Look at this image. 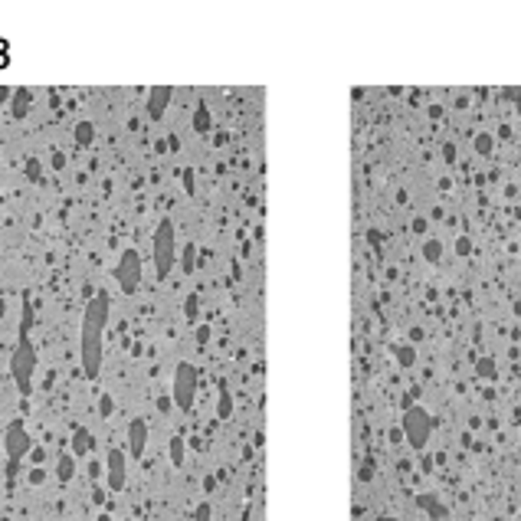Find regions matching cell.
I'll list each match as a JSON object with an SVG mask.
<instances>
[{
  "instance_id": "cell-1",
  "label": "cell",
  "mask_w": 521,
  "mask_h": 521,
  "mask_svg": "<svg viewBox=\"0 0 521 521\" xmlns=\"http://www.w3.org/2000/svg\"><path fill=\"white\" fill-rule=\"evenodd\" d=\"M105 322H108V295L89 298L86 312H82V335H79V358L86 377H99L102 371V344H105Z\"/></svg>"
},
{
  "instance_id": "cell-2",
  "label": "cell",
  "mask_w": 521,
  "mask_h": 521,
  "mask_svg": "<svg viewBox=\"0 0 521 521\" xmlns=\"http://www.w3.org/2000/svg\"><path fill=\"white\" fill-rule=\"evenodd\" d=\"M30 328H33V305L23 302V315H20V338L10 354V374L16 380V390L27 397L33 390V371H36V348L30 341Z\"/></svg>"
},
{
  "instance_id": "cell-3",
  "label": "cell",
  "mask_w": 521,
  "mask_h": 521,
  "mask_svg": "<svg viewBox=\"0 0 521 521\" xmlns=\"http://www.w3.org/2000/svg\"><path fill=\"white\" fill-rule=\"evenodd\" d=\"M174 256H178V239H174V223L161 220L154 230V269H158V279H167V272L174 266Z\"/></svg>"
},
{
  "instance_id": "cell-4",
  "label": "cell",
  "mask_w": 521,
  "mask_h": 521,
  "mask_svg": "<svg viewBox=\"0 0 521 521\" xmlns=\"http://www.w3.org/2000/svg\"><path fill=\"white\" fill-rule=\"evenodd\" d=\"M171 397L180 410H191L197 400V367L194 364H178L174 371V387H171Z\"/></svg>"
},
{
  "instance_id": "cell-5",
  "label": "cell",
  "mask_w": 521,
  "mask_h": 521,
  "mask_svg": "<svg viewBox=\"0 0 521 521\" xmlns=\"http://www.w3.org/2000/svg\"><path fill=\"white\" fill-rule=\"evenodd\" d=\"M33 449V436L27 433L23 420H10V426L3 430V452L10 456V462H20Z\"/></svg>"
},
{
  "instance_id": "cell-6",
  "label": "cell",
  "mask_w": 521,
  "mask_h": 521,
  "mask_svg": "<svg viewBox=\"0 0 521 521\" xmlns=\"http://www.w3.org/2000/svg\"><path fill=\"white\" fill-rule=\"evenodd\" d=\"M115 279H119V289L125 295L138 292V285H141V256H138V250H125L121 253L119 266H115Z\"/></svg>"
},
{
  "instance_id": "cell-7",
  "label": "cell",
  "mask_w": 521,
  "mask_h": 521,
  "mask_svg": "<svg viewBox=\"0 0 521 521\" xmlns=\"http://www.w3.org/2000/svg\"><path fill=\"white\" fill-rule=\"evenodd\" d=\"M125 476H128V456L125 449H108V459H105V482L112 492L125 489Z\"/></svg>"
},
{
  "instance_id": "cell-8",
  "label": "cell",
  "mask_w": 521,
  "mask_h": 521,
  "mask_svg": "<svg viewBox=\"0 0 521 521\" xmlns=\"http://www.w3.org/2000/svg\"><path fill=\"white\" fill-rule=\"evenodd\" d=\"M403 426H407V439L413 443V446H423L426 443V430H430V420L423 410H410L407 420H403Z\"/></svg>"
},
{
  "instance_id": "cell-9",
  "label": "cell",
  "mask_w": 521,
  "mask_h": 521,
  "mask_svg": "<svg viewBox=\"0 0 521 521\" xmlns=\"http://www.w3.org/2000/svg\"><path fill=\"white\" fill-rule=\"evenodd\" d=\"M145 443H148V423L145 420H132L128 423V449H132V459L145 456Z\"/></svg>"
},
{
  "instance_id": "cell-10",
  "label": "cell",
  "mask_w": 521,
  "mask_h": 521,
  "mask_svg": "<svg viewBox=\"0 0 521 521\" xmlns=\"http://www.w3.org/2000/svg\"><path fill=\"white\" fill-rule=\"evenodd\" d=\"M171 95H174L171 86H154V89L148 92V115L151 119H161L164 108H167V102H171Z\"/></svg>"
},
{
  "instance_id": "cell-11",
  "label": "cell",
  "mask_w": 521,
  "mask_h": 521,
  "mask_svg": "<svg viewBox=\"0 0 521 521\" xmlns=\"http://www.w3.org/2000/svg\"><path fill=\"white\" fill-rule=\"evenodd\" d=\"M89 449H92V436H89V430H82V426H79V430L73 433V459H75V456H86Z\"/></svg>"
},
{
  "instance_id": "cell-12",
  "label": "cell",
  "mask_w": 521,
  "mask_h": 521,
  "mask_svg": "<svg viewBox=\"0 0 521 521\" xmlns=\"http://www.w3.org/2000/svg\"><path fill=\"white\" fill-rule=\"evenodd\" d=\"M75 472V459L73 456H60V462H56V476H60V482H69Z\"/></svg>"
},
{
  "instance_id": "cell-13",
  "label": "cell",
  "mask_w": 521,
  "mask_h": 521,
  "mask_svg": "<svg viewBox=\"0 0 521 521\" xmlns=\"http://www.w3.org/2000/svg\"><path fill=\"white\" fill-rule=\"evenodd\" d=\"M75 145L79 148H89L92 145V121H79L75 125Z\"/></svg>"
},
{
  "instance_id": "cell-14",
  "label": "cell",
  "mask_w": 521,
  "mask_h": 521,
  "mask_svg": "<svg viewBox=\"0 0 521 521\" xmlns=\"http://www.w3.org/2000/svg\"><path fill=\"white\" fill-rule=\"evenodd\" d=\"M27 105H30V92H27V89H14V119H23Z\"/></svg>"
},
{
  "instance_id": "cell-15",
  "label": "cell",
  "mask_w": 521,
  "mask_h": 521,
  "mask_svg": "<svg viewBox=\"0 0 521 521\" xmlns=\"http://www.w3.org/2000/svg\"><path fill=\"white\" fill-rule=\"evenodd\" d=\"M194 128H197V132H200V134H207V132H210V112H207V105H204V102L197 105V115H194Z\"/></svg>"
},
{
  "instance_id": "cell-16",
  "label": "cell",
  "mask_w": 521,
  "mask_h": 521,
  "mask_svg": "<svg viewBox=\"0 0 521 521\" xmlns=\"http://www.w3.org/2000/svg\"><path fill=\"white\" fill-rule=\"evenodd\" d=\"M230 413H233V397H230V390H223V393H220V407H217V417L226 420Z\"/></svg>"
},
{
  "instance_id": "cell-17",
  "label": "cell",
  "mask_w": 521,
  "mask_h": 521,
  "mask_svg": "<svg viewBox=\"0 0 521 521\" xmlns=\"http://www.w3.org/2000/svg\"><path fill=\"white\" fill-rule=\"evenodd\" d=\"M171 462H174V465H184V439H180V436L171 439Z\"/></svg>"
},
{
  "instance_id": "cell-18",
  "label": "cell",
  "mask_w": 521,
  "mask_h": 521,
  "mask_svg": "<svg viewBox=\"0 0 521 521\" xmlns=\"http://www.w3.org/2000/svg\"><path fill=\"white\" fill-rule=\"evenodd\" d=\"M99 413H102V417H112V413H115V403H112V397H108V393L99 400Z\"/></svg>"
},
{
  "instance_id": "cell-19",
  "label": "cell",
  "mask_w": 521,
  "mask_h": 521,
  "mask_svg": "<svg viewBox=\"0 0 521 521\" xmlns=\"http://www.w3.org/2000/svg\"><path fill=\"white\" fill-rule=\"evenodd\" d=\"M194 269V246H184V272Z\"/></svg>"
},
{
  "instance_id": "cell-20",
  "label": "cell",
  "mask_w": 521,
  "mask_h": 521,
  "mask_svg": "<svg viewBox=\"0 0 521 521\" xmlns=\"http://www.w3.org/2000/svg\"><path fill=\"white\" fill-rule=\"evenodd\" d=\"M27 174H30V180H40V164H36V161H27Z\"/></svg>"
},
{
  "instance_id": "cell-21",
  "label": "cell",
  "mask_w": 521,
  "mask_h": 521,
  "mask_svg": "<svg viewBox=\"0 0 521 521\" xmlns=\"http://www.w3.org/2000/svg\"><path fill=\"white\" fill-rule=\"evenodd\" d=\"M426 256H430V259H439V243H436V239L426 243Z\"/></svg>"
},
{
  "instance_id": "cell-22",
  "label": "cell",
  "mask_w": 521,
  "mask_h": 521,
  "mask_svg": "<svg viewBox=\"0 0 521 521\" xmlns=\"http://www.w3.org/2000/svg\"><path fill=\"white\" fill-rule=\"evenodd\" d=\"M89 476H92V478L102 476V462H89Z\"/></svg>"
},
{
  "instance_id": "cell-23",
  "label": "cell",
  "mask_w": 521,
  "mask_h": 521,
  "mask_svg": "<svg viewBox=\"0 0 521 521\" xmlns=\"http://www.w3.org/2000/svg\"><path fill=\"white\" fill-rule=\"evenodd\" d=\"M197 521H210V505H200V508H197Z\"/></svg>"
},
{
  "instance_id": "cell-24",
  "label": "cell",
  "mask_w": 521,
  "mask_h": 521,
  "mask_svg": "<svg viewBox=\"0 0 521 521\" xmlns=\"http://www.w3.org/2000/svg\"><path fill=\"white\" fill-rule=\"evenodd\" d=\"M184 187H187V191H194V174H191V171H184Z\"/></svg>"
},
{
  "instance_id": "cell-25",
  "label": "cell",
  "mask_w": 521,
  "mask_h": 521,
  "mask_svg": "<svg viewBox=\"0 0 521 521\" xmlns=\"http://www.w3.org/2000/svg\"><path fill=\"white\" fill-rule=\"evenodd\" d=\"M187 315H191V318L197 315V298H187Z\"/></svg>"
},
{
  "instance_id": "cell-26",
  "label": "cell",
  "mask_w": 521,
  "mask_h": 521,
  "mask_svg": "<svg viewBox=\"0 0 521 521\" xmlns=\"http://www.w3.org/2000/svg\"><path fill=\"white\" fill-rule=\"evenodd\" d=\"M30 482H43V469H33V472H30Z\"/></svg>"
},
{
  "instance_id": "cell-27",
  "label": "cell",
  "mask_w": 521,
  "mask_h": 521,
  "mask_svg": "<svg viewBox=\"0 0 521 521\" xmlns=\"http://www.w3.org/2000/svg\"><path fill=\"white\" fill-rule=\"evenodd\" d=\"M478 371L489 374V377H492V361H482V364H478Z\"/></svg>"
},
{
  "instance_id": "cell-28",
  "label": "cell",
  "mask_w": 521,
  "mask_h": 521,
  "mask_svg": "<svg viewBox=\"0 0 521 521\" xmlns=\"http://www.w3.org/2000/svg\"><path fill=\"white\" fill-rule=\"evenodd\" d=\"M95 521H112V515H108V511H102V515H99Z\"/></svg>"
}]
</instances>
